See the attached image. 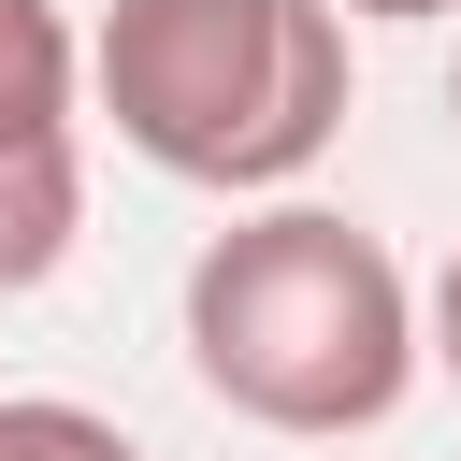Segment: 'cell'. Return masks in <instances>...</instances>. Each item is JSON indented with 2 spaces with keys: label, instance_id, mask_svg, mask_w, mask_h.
I'll list each match as a JSON object with an SVG mask.
<instances>
[{
  "label": "cell",
  "instance_id": "1",
  "mask_svg": "<svg viewBox=\"0 0 461 461\" xmlns=\"http://www.w3.org/2000/svg\"><path fill=\"white\" fill-rule=\"evenodd\" d=\"M173 331H187V375L245 432H288V447H346V432L403 418V389L432 360L403 259L331 202H245L187 259Z\"/></svg>",
  "mask_w": 461,
  "mask_h": 461
},
{
  "label": "cell",
  "instance_id": "2",
  "mask_svg": "<svg viewBox=\"0 0 461 461\" xmlns=\"http://www.w3.org/2000/svg\"><path fill=\"white\" fill-rule=\"evenodd\" d=\"M86 101L144 173L216 202H288L331 158L360 72L331 0H115L86 29Z\"/></svg>",
  "mask_w": 461,
  "mask_h": 461
},
{
  "label": "cell",
  "instance_id": "3",
  "mask_svg": "<svg viewBox=\"0 0 461 461\" xmlns=\"http://www.w3.org/2000/svg\"><path fill=\"white\" fill-rule=\"evenodd\" d=\"M72 101H86V43L58 0H0V158H43L72 144Z\"/></svg>",
  "mask_w": 461,
  "mask_h": 461
},
{
  "label": "cell",
  "instance_id": "4",
  "mask_svg": "<svg viewBox=\"0 0 461 461\" xmlns=\"http://www.w3.org/2000/svg\"><path fill=\"white\" fill-rule=\"evenodd\" d=\"M72 245H86V144L0 158V303H29Z\"/></svg>",
  "mask_w": 461,
  "mask_h": 461
},
{
  "label": "cell",
  "instance_id": "5",
  "mask_svg": "<svg viewBox=\"0 0 461 461\" xmlns=\"http://www.w3.org/2000/svg\"><path fill=\"white\" fill-rule=\"evenodd\" d=\"M0 461H144L115 418H86V403H43V389H14L0 403Z\"/></svg>",
  "mask_w": 461,
  "mask_h": 461
},
{
  "label": "cell",
  "instance_id": "6",
  "mask_svg": "<svg viewBox=\"0 0 461 461\" xmlns=\"http://www.w3.org/2000/svg\"><path fill=\"white\" fill-rule=\"evenodd\" d=\"M418 317H432V375H447V389H461V245H447V274H432V288H418Z\"/></svg>",
  "mask_w": 461,
  "mask_h": 461
},
{
  "label": "cell",
  "instance_id": "7",
  "mask_svg": "<svg viewBox=\"0 0 461 461\" xmlns=\"http://www.w3.org/2000/svg\"><path fill=\"white\" fill-rule=\"evenodd\" d=\"M346 29H432V14H461V0H331Z\"/></svg>",
  "mask_w": 461,
  "mask_h": 461
},
{
  "label": "cell",
  "instance_id": "8",
  "mask_svg": "<svg viewBox=\"0 0 461 461\" xmlns=\"http://www.w3.org/2000/svg\"><path fill=\"white\" fill-rule=\"evenodd\" d=\"M447 130H461V72H447Z\"/></svg>",
  "mask_w": 461,
  "mask_h": 461
}]
</instances>
